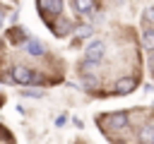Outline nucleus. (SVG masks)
<instances>
[{
	"label": "nucleus",
	"instance_id": "1",
	"mask_svg": "<svg viewBox=\"0 0 154 144\" xmlns=\"http://www.w3.org/2000/svg\"><path fill=\"white\" fill-rule=\"evenodd\" d=\"M103 53H106L103 43H101V41H91V43L87 46V53H84L87 65H99V62L103 60Z\"/></svg>",
	"mask_w": 154,
	"mask_h": 144
},
{
	"label": "nucleus",
	"instance_id": "2",
	"mask_svg": "<svg viewBox=\"0 0 154 144\" xmlns=\"http://www.w3.org/2000/svg\"><path fill=\"white\" fill-rule=\"evenodd\" d=\"M12 79H14L17 84H34L38 77H36V72H31V70H26V67H14V70H12Z\"/></svg>",
	"mask_w": 154,
	"mask_h": 144
},
{
	"label": "nucleus",
	"instance_id": "3",
	"mask_svg": "<svg viewBox=\"0 0 154 144\" xmlns=\"http://www.w3.org/2000/svg\"><path fill=\"white\" fill-rule=\"evenodd\" d=\"M135 86H137V79L135 77H123V79L116 82V91L118 94H130Z\"/></svg>",
	"mask_w": 154,
	"mask_h": 144
},
{
	"label": "nucleus",
	"instance_id": "4",
	"mask_svg": "<svg viewBox=\"0 0 154 144\" xmlns=\"http://www.w3.org/2000/svg\"><path fill=\"white\" fill-rule=\"evenodd\" d=\"M38 7L48 14H60L63 12V2L60 0H51V2H38Z\"/></svg>",
	"mask_w": 154,
	"mask_h": 144
},
{
	"label": "nucleus",
	"instance_id": "5",
	"mask_svg": "<svg viewBox=\"0 0 154 144\" xmlns=\"http://www.w3.org/2000/svg\"><path fill=\"white\" fill-rule=\"evenodd\" d=\"M140 142L142 144H154V127L152 125H147V127L140 130Z\"/></svg>",
	"mask_w": 154,
	"mask_h": 144
},
{
	"label": "nucleus",
	"instance_id": "6",
	"mask_svg": "<svg viewBox=\"0 0 154 144\" xmlns=\"http://www.w3.org/2000/svg\"><path fill=\"white\" fill-rule=\"evenodd\" d=\"M26 53L34 55V58H41L43 55V46L38 41H26Z\"/></svg>",
	"mask_w": 154,
	"mask_h": 144
},
{
	"label": "nucleus",
	"instance_id": "7",
	"mask_svg": "<svg viewBox=\"0 0 154 144\" xmlns=\"http://www.w3.org/2000/svg\"><path fill=\"white\" fill-rule=\"evenodd\" d=\"M142 46L147 50H154V29H144L142 31Z\"/></svg>",
	"mask_w": 154,
	"mask_h": 144
},
{
	"label": "nucleus",
	"instance_id": "8",
	"mask_svg": "<svg viewBox=\"0 0 154 144\" xmlns=\"http://www.w3.org/2000/svg\"><path fill=\"white\" fill-rule=\"evenodd\" d=\"M53 31H55V36H67V31H70V24H67L65 19H58V22L53 24Z\"/></svg>",
	"mask_w": 154,
	"mask_h": 144
},
{
	"label": "nucleus",
	"instance_id": "9",
	"mask_svg": "<svg viewBox=\"0 0 154 144\" xmlns=\"http://www.w3.org/2000/svg\"><path fill=\"white\" fill-rule=\"evenodd\" d=\"M128 122V115L125 113H113L111 118H108V125H113V127H123Z\"/></svg>",
	"mask_w": 154,
	"mask_h": 144
},
{
	"label": "nucleus",
	"instance_id": "10",
	"mask_svg": "<svg viewBox=\"0 0 154 144\" xmlns=\"http://www.w3.org/2000/svg\"><path fill=\"white\" fill-rule=\"evenodd\" d=\"M72 7H75L77 12H89V10H94L91 2H72Z\"/></svg>",
	"mask_w": 154,
	"mask_h": 144
},
{
	"label": "nucleus",
	"instance_id": "11",
	"mask_svg": "<svg viewBox=\"0 0 154 144\" xmlns=\"http://www.w3.org/2000/svg\"><path fill=\"white\" fill-rule=\"evenodd\" d=\"M22 38H24V31H22V29H14V31L10 34V41H12V43H19Z\"/></svg>",
	"mask_w": 154,
	"mask_h": 144
},
{
	"label": "nucleus",
	"instance_id": "12",
	"mask_svg": "<svg viewBox=\"0 0 154 144\" xmlns=\"http://www.w3.org/2000/svg\"><path fill=\"white\" fill-rule=\"evenodd\" d=\"M77 36H79V38L91 36V26H77Z\"/></svg>",
	"mask_w": 154,
	"mask_h": 144
},
{
	"label": "nucleus",
	"instance_id": "13",
	"mask_svg": "<svg viewBox=\"0 0 154 144\" xmlns=\"http://www.w3.org/2000/svg\"><path fill=\"white\" fill-rule=\"evenodd\" d=\"M24 96H31V98H41V96H43V91H41V89H26V91H24Z\"/></svg>",
	"mask_w": 154,
	"mask_h": 144
},
{
	"label": "nucleus",
	"instance_id": "14",
	"mask_svg": "<svg viewBox=\"0 0 154 144\" xmlns=\"http://www.w3.org/2000/svg\"><path fill=\"white\" fill-rule=\"evenodd\" d=\"M147 22H154V7L147 10Z\"/></svg>",
	"mask_w": 154,
	"mask_h": 144
},
{
	"label": "nucleus",
	"instance_id": "15",
	"mask_svg": "<svg viewBox=\"0 0 154 144\" xmlns=\"http://www.w3.org/2000/svg\"><path fill=\"white\" fill-rule=\"evenodd\" d=\"M147 65H149V70L154 72V55H149V60H147Z\"/></svg>",
	"mask_w": 154,
	"mask_h": 144
},
{
	"label": "nucleus",
	"instance_id": "16",
	"mask_svg": "<svg viewBox=\"0 0 154 144\" xmlns=\"http://www.w3.org/2000/svg\"><path fill=\"white\" fill-rule=\"evenodd\" d=\"M2 22H5V14H2V12H0V26H2Z\"/></svg>",
	"mask_w": 154,
	"mask_h": 144
}]
</instances>
